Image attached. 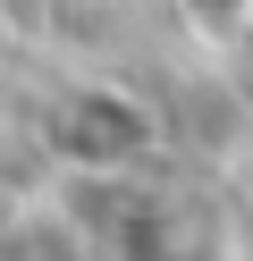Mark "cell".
Masks as SVG:
<instances>
[{
  "label": "cell",
  "mask_w": 253,
  "mask_h": 261,
  "mask_svg": "<svg viewBox=\"0 0 253 261\" xmlns=\"http://www.w3.org/2000/svg\"><path fill=\"white\" fill-rule=\"evenodd\" d=\"M101 194V211L67 236L84 244V261H228V227L202 194L160 186V177H110V186H84Z\"/></svg>",
  "instance_id": "1"
},
{
  "label": "cell",
  "mask_w": 253,
  "mask_h": 261,
  "mask_svg": "<svg viewBox=\"0 0 253 261\" xmlns=\"http://www.w3.org/2000/svg\"><path fill=\"white\" fill-rule=\"evenodd\" d=\"M34 143H42L76 186H110V177H144V169H152L160 118H152L144 93L110 85V76H84V85H67V93L42 101Z\"/></svg>",
  "instance_id": "2"
},
{
  "label": "cell",
  "mask_w": 253,
  "mask_h": 261,
  "mask_svg": "<svg viewBox=\"0 0 253 261\" xmlns=\"http://www.w3.org/2000/svg\"><path fill=\"white\" fill-rule=\"evenodd\" d=\"M0 261H84V244L67 236V219L17 211V219H0Z\"/></svg>",
  "instance_id": "3"
}]
</instances>
